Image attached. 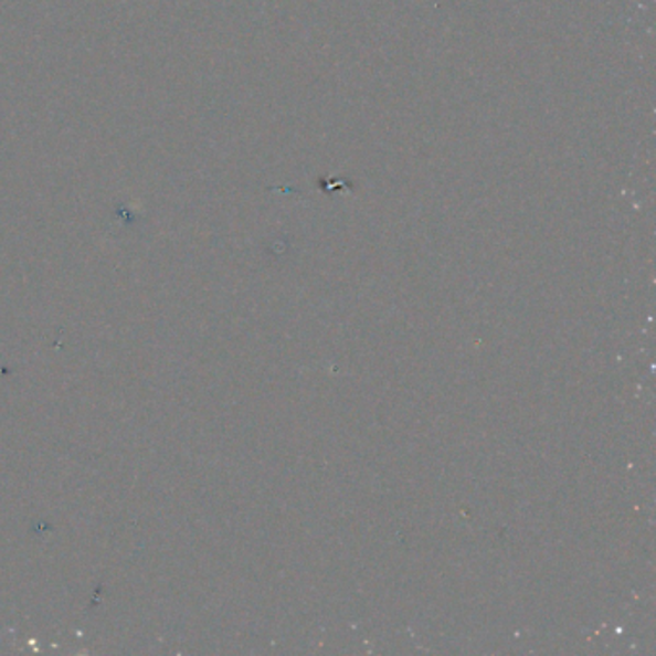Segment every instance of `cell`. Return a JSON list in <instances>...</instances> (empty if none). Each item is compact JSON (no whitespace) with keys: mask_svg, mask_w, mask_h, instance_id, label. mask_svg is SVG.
<instances>
[]
</instances>
